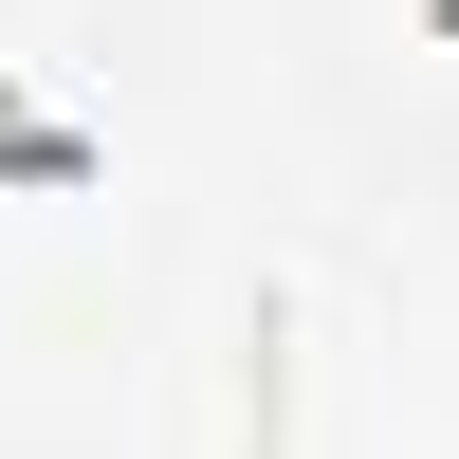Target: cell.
Here are the masks:
<instances>
[{
  "mask_svg": "<svg viewBox=\"0 0 459 459\" xmlns=\"http://www.w3.org/2000/svg\"><path fill=\"white\" fill-rule=\"evenodd\" d=\"M239 459H294V313L239 294Z\"/></svg>",
  "mask_w": 459,
  "mask_h": 459,
  "instance_id": "6da1fadb",
  "label": "cell"
},
{
  "mask_svg": "<svg viewBox=\"0 0 459 459\" xmlns=\"http://www.w3.org/2000/svg\"><path fill=\"white\" fill-rule=\"evenodd\" d=\"M0 184H37V203H56V184H92V129H74V110H37L19 74H0Z\"/></svg>",
  "mask_w": 459,
  "mask_h": 459,
  "instance_id": "7a4b0ae2",
  "label": "cell"
}]
</instances>
